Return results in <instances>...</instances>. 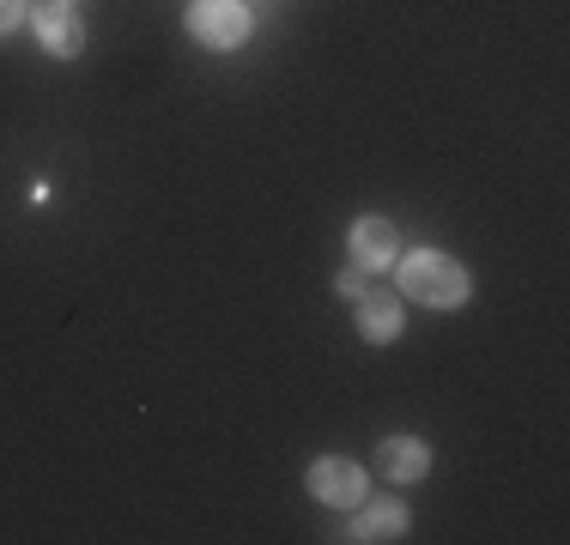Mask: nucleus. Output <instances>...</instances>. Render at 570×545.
I'll return each instance as SVG.
<instances>
[{"label":"nucleus","instance_id":"obj_1","mask_svg":"<svg viewBox=\"0 0 570 545\" xmlns=\"http://www.w3.org/2000/svg\"><path fill=\"white\" fill-rule=\"evenodd\" d=\"M401 297H413V304H438V309H455L461 297H468V272H461L450 255L438 249H419L401 261Z\"/></svg>","mask_w":570,"mask_h":545},{"label":"nucleus","instance_id":"obj_2","mask_svg":"<svg viewBox=\"0 0 570 545\" xmlns=\"http://www.w3.org/2000/svg\"><path fill=\"white\" fill-rule=\"evenodd\" d=\"M188 31H195L207 49H243L249 12H243V0H200V7L188 12Z\"/></svg>","mask_w":570,"mask_h":545},{"label":"nucleus","instance_id":"obj_3","mask_svg":"<svg viewBox=\"0 0 570 545\" xmlns=\"http://www.w3.org/2000/svg\"><path fill=\"white\" fill-rule=\"evenodd\" d=\"M309 490H316L322 503H334V509H358L364 503V467L358 460H316V467H309Z\"/></svg>","mask_w":570,"mask_h":545},{"label":"nucleus","instance_id":"obj_4","mask_svg":"<svg viewBox=\"0 0 570 545\" xmlns=\"http://www.w3.org/2000/svg\"><path fill=\"white\" fill-rule=\"evenodd\" d=\"M395 225H389V218H358V225H352V261L358 267H389L395 261Z\"/></svg>","mask_w":570,"mask_h":545},{"label":"nucleus","instance_id":"obj_5","mask_svg":"<svg viewBox=\"0 0 570 545\" xmlns=\"http://www.w3.org/2000/svg\"><path fill=\"white\" fill-rule=\"evenodd\" d=\"M37 37H43L49 54H79L86 49V24L67 7H37Z\"/></svg>","mask_w":570,"mask_h":545},{"label":"nucleus","instance_id":"obj_6","mask_svg":"<svg viewBox=\"0 0 570 545\" xmlns=\"http://www.w3.org/2000/svg\"><path fill=\"white\" fill-rule=\"evenodd\" d=\"M358 327H364V339H395L401 334V297L389 291H358Z\"/></svg>","mask_w":570,"mask_h":545},{"label":"nucleus","instance_id":"obj_7","mask_svg":"<svg viewBox=\"0 0 570 545\" xmlns=\"http://www.w3.org/2000/svg\"><path fill=\"white\" fill-rule=\"evenodd\" d=\"M383 473L395 485H413V479H425V467H431V455H425V443H413V436H383Z\"/></svg>","mask_w":570,"mask_h":545},{"label":"nucleus","instance_id":"obj_8","mask_svg":"<svg viewBox=\"0 0 570 545\" xmlns=\"http://www.w3.org/2000/svg\"><path fill=\"white\" fill-rule=\"evenodd\" d=\"M401 534H406V509H401V503H371L346 539H401Z\"/></svg>","mask_w":570,"mask_h":545},{"label":"nucleus","instance_id":"obj_9","mask_svg":"<svg viewBox=\"0 0 570 545\" xmlns=\"http://www.w3.org/2000/svg\"><path fill=\"white\" fill-rule=\"evenodd\" d=\"M24 12H31L24 0H0V37H7V31H19V24H24Z\"/></svg>","mask_w":570,"mask_h":545},{"label":"nucleus","instance_id":"obj_10","mask_svg":"<svg viewBox=\"0 0 570 545\" xmlns=\"http://www.w3.org/2000/svg\"><path fill=\"white\" fill-rule=\"evenodd\" d=\"M341 291H352V297L364 291V267H352V272H341Z\"/></svg>","mask_w":570,"mask_h":545},{"label":"nucleus","instance_id":"obj_11","mask_svg":"<svg viewBox=\"0 0 570 545\" xmlns=\"http://www.w3.org/2000/svg\"><path fill=\"white\" fill-rule=\"evenodd\" d=\"M49 7H67V12H73V0H49Z\"/></svg>","mask_w":570,"mask_h":545}]
</instances>
